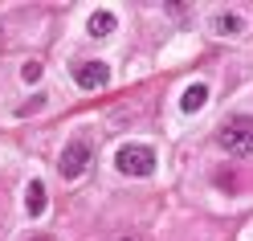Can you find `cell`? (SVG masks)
Instances as JSON below:
<instances>
[{"label": "cell", "instance_id": "6da1fadb", "mask_svg": "<svg viewBox=\"0 0 253 241\" xmlns=\"http://www.w3.org/2000/svg\"><path fill=\"white\" fill-rule=\"evenodd\" d=\"M115 168L123 176H151L155 172V151L147 143H123L119 155H115Z\"/></svg>", "mask_w": 253, "mask_h": 241}, {"label": "cell", "instance_id": "3957f363", "mask_svg": "<svg viewBox=\"0 0 253 241\" xmlns=\"http://www.w3.org/2000/svg\"><path fill=\"white\" fill-rule=\"evenodd\" d=\"M90 168V143H82V139H74L66 151H61V159H57V172H61V180H78Z\"/></svg>", "mask_w": 253, "mask_h": 241}, {"label": "cell", "instance_id": "277c9868", "mask_svg": "<svg viewBox=\"0 0 253 241\" xmlns=\"http://www.w3.org/2000/svg\"><path fill=\"white\" fill-rule=\"evenodd\" d=\"M74 82L82 86V90H102L110 82L106 61H78V66H74Z\"/></svg>", "mask_w": 253, "mask_h": 241}, {"label": "cell", "instance_id": "8fae6325", "mask_svg": "<svg viewBox=\"0 0 253 241\" xmlns=\"http://www.w3.org/2000/svg\"><path fill=\"white\" fill-rule=\"evenodd\" d=\"M123 241H135V237H123Z\"/></svg>", "mask_w": 253, "mask_h": 241}, {"label": "cell", "instance_id": "52a82bcc", "mask_svg": "<svg viewBox=\"0 0 253 241\" xmlns=\"http://www.w3.org/2000/svg\"><path fill=\"white\" fill-rule=\"evenodd\" d=\"M115 12H110V8H98V12H90V37H106V33H115Z\"/></svg>", "mask_w": 253, "mask_h": 241}, {"label": "cell", "instance_id": "9c48e42d", "mask_svg": "<svg viewBox=\"0 0 253 241\" xmlns=\"http://www.w3.org/2000/svg\"><path fill=\"white\" fill-rule=\"evenodd\" d=\"M21 78H25V82H37V78H41V66H37V61H25V66H21Z\"/></svg>", "mask_w": 253, "mask_h": 241}, {"label": "cell", "instance_id": "7a4b0ae2", "mask_svg": "<svg viewBox=\"0 0 253 241\" xmlns=\"http://www.w3.org/2000/svg\"><path fill=\"white\" fill-rule=\"evenodd\" d=\"M216 143L229 155H253V119H229L216 131Z\"/></svg>", "mask_w": 253, "mask_h": 241}, {"label": "cell", "instance_id": "ba28073f", "mask_svg": "<svg viewBox=\"0 0 253 241\" xmlns=\"http://www.w3.org/2000/svg\"><path fill=\"white\" fill-rule=\"evenodd\" d=\"M25 208H29V217H41V213H45V184H41V180L29 184V192H25Z\"/></svg>", "mask_w": 253, "mask_h": 241}, {"label": "cell", "instance_id": "8992f818", "mask_svg": "<svg viewBox=\"0 0 253 241\" xmlns=\"http://www.w3.org/2000/svg\"><path fill=\"white\" fill-rule=\"evenodd\" d=\"M212 29H216L220 37H237V33H245V17H237V12H216Z\"/></svg>", "mask_w": 253, "mask_h": 241}, {"label": "cell", "instance_id": "30bf717a", "mask_svg": "<svg viewBox=\"0 0 253 241\" xmlns=\"http://www.w3.org/2000/svg\"><path fill=\"white\" fill-rule=\"evenodd\" d=\"M29 241H53V237H29Z\"/></svg>", "mask_w": 253, "mask_h": 241}, {"label": "cell", "instance_id": "5b68a950", "mask_svg": "<svg viewBox=\"0 0 253 241\" xmlns=\"http://www.w3.org/2000/svg\"><path fill=\"white\" fill-rule=\"evenodd\" d=\"M204 102H209V86L196 82V86H188V90H184L180 110H184V115H196V110H204Z\"/></svg>", "mask_w": 253, "mask_h": 241}]
</instances>
